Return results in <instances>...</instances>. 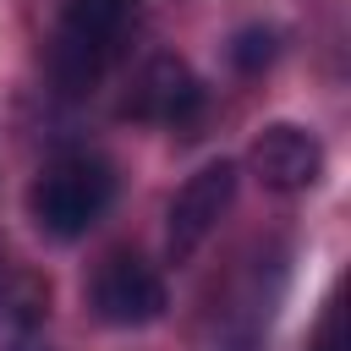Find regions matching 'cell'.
<instances>
[{
  "mask_svg": "<svg viewBox=\"0 0 351 351\" xmlns=\"http://www.w3.org/2000/svg\"><path fill=\"white\" fill-rule=\"evenodd\" d=\"M88 307L110 329H143V324L165 318L170 296H165V280H159V269L148 258L110 252V258H99V269L88 280Z\"/></svg>",
  "mask_w": 351,
  "mask_h": 351,
  "instance_id": "2",
  "label": "cell"
},
{
  "mask_svg": "<svg viewBox=\"0 0 351 351\" xmlns=\"http://www.w3.org/2000/svg\"><path fill=\"white\" fill-rule=\"evenodd\" d=\"M230 197H236V165L230 159H214V165H203L197 176L181 181V192L170 197V214H165L170 219L165 225V241H170V258L176 263H186L214 236V225L225 219Z\"/></svg>",
  "mask_w": 351,
  "mask_h": 351,
  "instance_id": "3",
  "label": "cell"
},
{
  "mask_svg": "<svg viewBox=\"0 0 351 351\" xmlns=\"http://www.w3.org/2000/svg\"><path fill=\"white\" fill-rule=\"evenodd\" d=\"M313 351H346V340H340V307H335V302H329V313H324V324H318Z\"/></svg>",
  "mask_w": 351,
  "mask_h": 351,
  "instance_id": "8",
  "label": "cell"
},
{
  "mask_svg": "<svg viewBox=\"0 0 351 351\" xmlns=\"http://www.w3.org/2000/svg\"><path fill=\"white\" fill-rule=\"evenodd\" d=\"M110 197H115V170L99 154H55L27 192V208L44 236L77 241L104 219Z\"/></svg>",
  "mask_w": 351,
  "mask_h": 351,
  "instance_id": "1",
  "label": "cell"
},
{
  "mask_svg": "<svg viewBox=\"0 0 351 351\" xmlns=\"http://www.w3.org/2000/svg\"><path fill=\"white\" fill-rule=\"evenodd\" d=\"M230 60H236V71H263L274 60V27H241L230 44Z\"/></svg>",
  "mask_w": 351,
  "mask_h": 351,
  "instance_id": "7",
  "label": "cell"
},
{
  "mask_svg": "<svg viewBox=\"0 0 351 351\" xmlns=\"http://www.w3.org/2000/svg\"><path fill=\"white\" fill-rule=\"evenodd\" d=\"M197 110H203V82L192 77V66L181 55H154L121 104V115L154 121V126H186Z\"/></svg>",
  "mask_w": 351,
  "mask_h": 351,
  "instance_id": "4",
  "label": "cell"
},
{
  "mask_svg": "<svg viewBox=\"0 0 351 351\" xmlns=\"http://www.w3.org/2000/svg\"><path fill=\"white\" fill-rule=\"evenodd\" d=\"M247 165H252L258 181L274 186V192H307V186H318V176H324V143H318L307 126L274 121V126H263V132L252 137Z\"/></svg>",
  "mask_w": 351,
  "mask_h": 351,
  "instance_id": "5",
  "label": "cell"
},
{
  "mask_svg": "<svg viewBox=\"0 0 351 351\" xmlns=\"http://www.w3.org/2000/svg\"><path fill=\"white\" fill-rule=\"evenodd\" d=\"M132 16H137V0H60V27H55V38L82 44V49L115 60Z\"/></svg>",
  "mask_w": 351,
  "mask_h": 351,
  "instance_id": "6",
  "label": "cell"
}]
</instances>
